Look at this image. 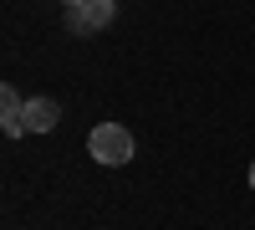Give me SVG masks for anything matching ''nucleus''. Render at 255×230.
I'll list each match as a JSON object with an SVG mask.
<instances>
[{
    "instance_id": "423d86ee",
    "label": "nucleus",
    "mask_w": 255,
    "mask_h": 230,
    "mask_svg": "<svg viewBox=\"0 0 255 230\" xmlns=\"http://www.w3.org/2000/svg\"><path fill=\"white\" fill-rule=\"evenodd\" d=\"M67 5H72V0H67Z\"/></svg>"
},
{
    "instance_id": "39448f33",
    "label": "nucleus",
    "mask_w": 255,
    "mask_h": 230,
    "mask_svg": "<svg viewBox=\"0 0 255 230\" xmlns=\"http://www.w3.org/2000/svg\"><path fill=\"white\" fill-rule=\"evenodd\" d=\"M250 190H255V164H250Z\"/></svg>"
},
{
    "instance_id": "20e7f679",
    "label": "nucleus",
    "mask_w": 255,
    "mask_h": 230,
    "mask_svg": "<svg viewBox=\"0 0 255 230\" xmlns=\"http://www.w3.org/2000/svg\"><path fill=\"white\" fill-rule=\"evenodd\" d=\"M0 128H5V138H20L26 133V102H20V92L15 87H0Z\"/></svg>"
},
{
    "instance_id": "f03ea898",
    "label": "nucleus",
    "mask_w": 255,
    "mask_h": 230,
    "mask_svg": "<svg viewBox=\"0 0 255 230\" xmlns=\"http://www.w3.org/2000/svg\"><path fill=\"white\" fill-rule=\"evenodd\" d=\"M118 0H72L67 5V31L72 36H97L102 26H113Z\"/></svg>"
},
{
    "instance_id": "f257e3e1",
    "label": "nucleus",
    "mask_w": 255,
    "mask_h": 230,
    "mask_svg": "<svg viewBox=\"0 0 255 230\" xmlns=\"http://www.w3.org/2000/svg\"><path fill=\"white\" fill-rule=\"evenodd\" d=\"M87 154L97 164H108V169H118V164L133 159V133H128L123 123H97V128L87 133Z\"/></svg>"
},
{
    "instance_id": "7ed1b4c3",
    "label": "nucleus",
    "mask_w": 255,
    "mask_h": 230,
    "mask_svg": "<svg viewBox=\"0 0 255 230\" xmlns=\"http://www.w3.org/2000/svg\"><path fill=\"white\" fill-rule=\"evenodd\" d=\"M61 118V102L56 97H31L26 102V133H51Z\"/></svg>"
}]
</instances>
